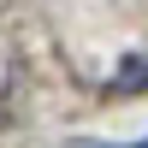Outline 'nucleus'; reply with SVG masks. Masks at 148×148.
<instances>
[{
    "label": "nucleus",
    "instance_id": "nucleus-1",
    "mask_svg": "<svg viewBox=\"0 0 148 148\" xmlns=\"http://www.w3.org/2000/svg\"><path fill=\"white\" fill-rule=\"evenodd\" d=\"M77 148H148V136L142 142H77Z\"/></svg>",
    "mask_w": 148,
    "mask_h": 148
}]
</instances>
